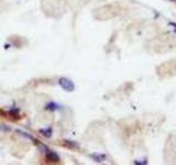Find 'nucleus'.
Returning <instances> with one entry per match:
<instances>
[{
    "instance_id": "20e7f679",
    "label": "nucleus",
    "mask_w": 176,
    "mask_h": 165,
    "mask_svg": "<svg viewBox=\"0 0 176 165\" xmlns=\"http://www.w3.org/2000/svg\"><path fill=\"white\" fill-rule=\"evenodd\" d=\"M52 129L51 128H47V129H41L40 130V133H42V135L44 136H46V138H50L51 135H52Z\"/></svg>"
},
{
    "instance_id": "423d86ee",
    "label": "nucleus",
    "mask_w": 176,
    "mask_h": 165,
    "mask_svg": "<svg viewBox=\"0 0 176 165\" xmlns=\"http://www.w3.org/2000/svg\"><path fill=\"white\" fill-rule=\"evenodd\" d=\"M170 25L174 26V28H176V23H173V22H170Z\"/></svg>"
},
{
    "instance_id": "f257e3e1",
    "label": "nucleus",
    "mask_w": 176,
    "mask_h": 165,
    "mask_svg": "<svg viewBox=\"0 0 176 165\" xmlns=\"http://www.w3.org/2000/svg\"><path fill=\"white\" fill-rule=\"evenodd\" d=\"M58 83H60L61 87L63 88L64 90H66V92H73V90L75 89L74 83H73V81H72L70 79H68V78L62 77V78H60Z\"/></svg>"
},
{
    "instance_id": "39448f33",
    "label": "nucleus",
    "mask_w": 176,
    "mask_h": 165,
    "mask_svg": "<svg viewBox=\"0 0 176 165\" xmlns=\"http://www.w3.org/2000/svg\"><path fill=\"white\" fill-rule=\"evenodd\" d=\"M93 158L96 159V162H102V160L105 159V155H93Z\"/></svg>"
},
{
    "instance_id": "f03ea898",
    "label": "nucleus",
    "mask_w": 176,
    "mask_h": 165,
    "mask_svg": "<svg viewBox=\"0 0 176 165\" xmlns=\"http://www.w3.org/2000/svg\"><path fill=\"white\" fill-rule=\"evenodd\" d=\"M46 159L51 161V162H58L60 161V158L55 152H49L46 153Z\"/></svg>"
},
{
    "instance_id": "7ed1b4c3",
    "label": "nucleus",
    "mask_w": 176,
    "mask_h": 165,
    "mask_svg": "<svg viewBox=\"0 0 176 165\" xmlns=\"http://www.w3.org/2000/svg\"><path fill=\"white\" fill-rule=\"evenodd\" d=\"M60 108V106L57 104H55V103H49V104L45 106V109L46 110H50V111H55V110H57Z\"/></svg>"
}]
</instances>
